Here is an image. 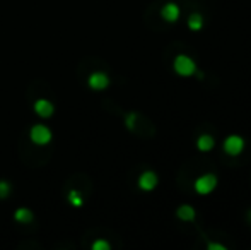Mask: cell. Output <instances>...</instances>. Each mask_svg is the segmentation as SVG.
<instances>
[{"label": "cell", "instance_id": "3957f363", "mask_svg": "<svg viewBox=\"0 0 251 250\" xmlns=\"http://www.w3.org/2000/svg\"><path fill=\"white\" fill-rule=\"evenodd\" d=\"M29 137L34 144H38V146H45V144H48L51 140V130L48 129L47 125L38 124V125L31 127Z\"/></svg>", "mask_w": 251, "mask_h": 250}, {"label": "cell", "instance_id": "9c48e42d", "mask_svg": "<svg viewBox=\"0 0 251 250\" xmlns=\"http://www.w3.org/2000/svg\"><path fill=\"white\" fill-rule=\"evenodd\" d=\"M176 216L179 218L181 221H193L197 218V211L193 209V206L190 204H183L176 209Z\"/></svg>", "mask_w": 251, "mask_h": 250}, {"label": "cell", "instance_id": "30bf717a", "mask_svg": "<svg viewBox=\"0 0 251 250\" xmlns=\"http://www.w3.org/2000/svg\"><path fill=\"white\" fill-rule=\"evenodd\" d=\"M214 146H215V140L210 134H201L199 139H197V147H199L200 151H203V153L214 149Z\"/></svg>", "mask_w": 251, "mask_h": 250}, {"label": "cell", "instance_id": "52a82bcc", "mask_svg": "<svg viewBox=\"0 0 251 250\" xmlns=\"http://www.w3.org/2000/svg\"><path fill=\"white\" fill-rule=\"evenodd\" d=\"M157 182H159L157 175H155L154 171L147 170L139 177V187L142 190H146V192H149V190H154L157 187Z\"/></svg>", "mask_w": 251, "mask_h": 250}, {"label": "cell", "instance_id": "5b68a950", "mask_svg": "<svg viewBox=\"0 0 251 250\" xmlns=\"http://www.w3.org/2000/svg\"><path fill=\"white\" fill-rule=\"evenodd\" d=\"M181 16V9H179L178 3L175 2H168L162 5L161 9V17L166 21V23H176Z\"/></svg>", "mask_w": 251, "mask_h": 250}, {"label": "cell", "instance_id": "2e32d148", "mask_svg": "<svg viewBox=\"0 0 251 250\" xmlns=\"http://www.w3.org/2000/svg\"><path fill=\"white\" fill-rule=\"evenodd\" d=\"M207 249H208V250H226L224 245H221V244H214V242H208Z\"/></svg>", "mask_w": 251, "mask_h": 250}, {"label": "cell", "instance_id": "ba28073f", "mask_svg": "<svg viewBox=\"0 0 251 250\" xmlns=\"http://www.w3.org/2000/svg\"><path fill=\"white\" fill-rule=\"evenodd\" d=\"M34 111H36L40 117L50 118L53 115V111H55V107H53V103L48 100H38L36 103H34Z\"/></svg>", "mask_w": 251, "mask_h": 250}, {"label": "cell", "instance_id": "277c9868", "mask_svg": "<svg viewBox=\"0 0 251 250\" xmlns=\"http://www.w3.org/2000/svg\"><path fill=\"white\" fill-rule=\"evenodd\" d=\"M245 149V139L241 136H227L224 139V151L229 154V156H239Z\"/></svg>", "mask_w": 251, "mask_h": 250}, {"label": "cell", "instance_id": "8fae6325", "mask_svg": "<svg viewBox=\"0 0 251 250\" xmlns=\"http://www.w3.org/2000/svg\"><path fill=\"white\" fill-rule=\"evenodd\" d=\"M33 213H31V209H27V207H19V209L16 211V214H14V220L17 221V223L21 224H27L33 221Z\"/></svg>", "mask_w": 251, "mask_h": 250}, {"label": "cell", "instance_id": "8992f818", "mask_svg": "<svg viewBox=\"0 0 251 250\" xmlns=\"http://www.w3.org/2000/svg\"><path fill=\"white\" fill-rule=\"evenodd\" d=\"M87 84H89L91 89L102 91L109 86V77L104 72H93L89 76V79H87Z\"/></svg>", "mask_w": 251, "mask_h": 250}, {"label": "cell", "instance_id": "5bb4252c", "mask_svg": "<svg viewBox=\"0 0 251 250\" xmlns=\"http://www.w3.org/2000/svg\"><path fill=\"white\" fill-rule=\"evenodd\" d=\"M10 192V184L5 180H0V199H3V197H7Z\"/></svg>", "mask_w": 251, "mask_h": 250}, {"label": "cell", "instance_id": "9a60e30c", "mask_svg": "<svg viewBox=\"0 0 251 250\" xmlns=\"http://www.w3.org/2000/svg\"><path fill=\"white\" fill-rule=\"evenodd\" d=\"M93 250H109V244L104 240H96L93 244Z\"/></svg>", "mask_w": 251, "mask_h": 250}, {"label": "cell", "instance_id": "7c38bea8", "mask_svg": "<svg viewBox=\"0 0 251 250\" xmlns=\"http://www.w3.org/2000/svg\"><path fill=\"white\" fill-rule=\"evenodd\" d=\"M188 28L192 31H200L203 28V16L200 12H193L188 17Z\"/></svg>", "mask_w": 251, "mask_h": 250}, {"label": "cell", "instance_id": "6da1fadb", "mask_svg": "<svg viewBox=\"0 0 251 250\" xmlns=\"http://www.w3.org/2000/svg\"><path fill=\"white\" fill-rule=\"evenodd\" d=\"M173 67H175V72L178 74V76H181V77H190V76H193V74L197 72L195 60H193L192 57H188V55H185V54L178 55V57L175 58Z\"/></svg>", "mask_w": 251, "mask_h": 250}, {"label": "cell", "instance_id": "4fadbf2b", "mask_svg": "<svg viewBox=\"0 0 251 250\" xmlns=\"http://www.w3.org/2000/svg\"><path fill=\"white\" fill-rule=\"evenodd\" d=\"M69 202L75 207H80L84 204V197L80 195V192H77V190H70L69 192Z\"/></svg>", "mask_w": 251, "mask_h": 250}, {"label": "cell", "instance_id": "7a4b0ae2", "mask_svg": "<svg viewBox=\"0 0 251 250\" xmlns=\"http://www.w3.org/2000/svg\"><path fill=\"white\" fill-rule=\"evenodd\" d=\"M215 187H217V177L212 173H205L195 180V190L200 195H208L210 192H214Z\"/></svg>", "mask_w": 251, "mask_h": 250}]
</instances>
